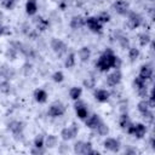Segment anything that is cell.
Here are the masks:
<instances>
[{
  "label": "cell",
  "instance_id": "obj_14",
  "mask_svg": "<svg viewBox=\"0 0 155 155\" xmlns=\"http://www.w3.org/2000/svg\"><path fill=\"white\" fill-rule=\"evenodd\" d=\"M101 121H102V120H101L99 115L92 114L91 116H87V117L85 119V125H86V127H88V128H91V130H96V127L99 125Z\"/></svg>",
  "mask_w": 155,
  "mask_h": 155
},
{
  "label": "cell",
  "instance_id": "obj_34",
  "mask_svg": "<svg viewBox=\"0 0 155 155\" xmlns=\"http://www.w3.org/2000/svg\"><path fill=\"white\" fill-rule=\"evenodd\" d=\"M97 19L103 24V23H108L109 21H110V15L108 13V12H101L98 16H97Z\"/></svg>",
  "mask_w": 155,
  "mask_h": 155
},
{
  "label": "cell",
  "instance_id": "obj_43",
  "mask_svg": "<svg viewBox=\"0 0 155 155\" xmlns=\"http://www.w3.org/2000/svg\"><path fill=\"white\" fill-rule=\"evenodd\" d=\"M30 153H31V154H44V149H42V148H36V147H34Z\"/></svg>",
  "mask_w": 155,
  "mask_h": 155
},
{
  "label": "cell",
  "instance_id": "obj_35",
  "mask_svg": "<svg viewBox=\"0 0 155 155\" xmlns=\"http://www.w3.org/2000/svg\"><path fill=\"white\" fill-rule=\"evenodd\" d=\"M82 149H84V142L82 140H78L74 144V153L75 154H82Z\"/></svg>",
  "mask_w": 155,
  "mask_h": 155
},
{
  "label": "cell",
  "instance_id": "obj_41",
  "mask_svg": "<svg viewBox=\"0 0 155 155\" xmlns=\"http://www.w3.org/2000/svg\"><path fill=\"white\" fill-rule=\"evenodd\" d=\"M15 2H16L15 0H4V2H2V4H4V6H5L6 8L11 10V8L15 6Z\"/></svg>",
  "mask_w": 155,
  "mask_h": 155
},
{
  "label": "cell",
  "instance_id": "obj_10",
  "mask_svg": "<svg viewBox=\"0 0 155 155\" xmlns=\"http://www.w3.org/2000/svg\"><path fill=\"white\" fill-rule=\"evenodd\" d=\"M74 108H75V113H76V115H78L79 119L85 120L88 116V109H87V107H86V104L84 102L76 99V103H75Z\"/></svg>",
  "mask_w": 155,
  "mask_h": 155
},
{
  "label": "cell",
  "instance_id": "obj_8",
  "mask_svg": "<svg viewBox=\"0 0 155 155\" xmlns=\"http://www.w3.org/2000/svg\"><path fill=\"white\" fill-rule=\"evenodd\" d=\"M85 24L92 33H101L103 29V24L97 19V17H87L85 19Z\"/></svg>",
  "mask_w": 155,
  "mask_h": 155
},
{
  "label": "cell",
  "instance_id": "obj_11",
  "mask_svg": "<svg viewBox=\"0 0 155 155\" xmlns=\"http://www.w3.org/2000/svg\"><path fill=\"white\" fill-rule=\"evenodd\" d=\"M103 145L107 150L109 151H113V153H117L120 150V140L116 139V138H107L104 142H103Z\"/></svg>",
  "mask_w": 155,
  "mask_h": 155
},
{
  "label": "cell",
  "instance_id": "obj_30",
  "mask_svg": "<svg viewBox=\"0 0 155 155\" xmlns=\"http://www.w3.org/2000/svg\"><path fill=\"white\" fill-rule=\"evenodd\" d=\"M139 57V50L136 47H130L128 48V58L131 62H134Z\"/></svg>",
  "mask_w": 155,
  "mask_h": 155
},
{
  "label": "cell",
  "instance_id": "obj_26",
  "mask_svg": "<svg viewBox=\"0 0 155 155\" xmlns=\"http://www.w3.org/2000/svg\"><path fill=\"white\" fill-rule=\"evenodd\" d=\"M45 145L47 148H54L57 145V137L54 134H48L45 139Z\"/></svg>",
  "mask_w": 155,
  "mask_h": 155
},
{
  "label": "cell",
  "instance_id": "obj_24",
  "mask_svg": "<svg viewBox=\"0 0 155 155\" xmlns=\"http://www.w3.org/2000/svg\"><path fill=\"white\" fill-rule=\"evenodd\" d=\"M81 93H82L81 87H76V86H75V87H71V88H70V91H69V97H70L71 99L76 101V99H80Z\"/></svg>",
  "mask_w": 155,
  "mask_h": 155
},
{
  "label": "cell",
  "instance_id": "obj_37",
  "mask_svg": "<svg viewBox=\"0 0 155 155\" xmlns=\"http://www.w3.org/2000/svg\"><path fill=\"white\" fill-rule=\"evenodd\" d=\"M52 80H53L54 82H62V81L64 80V75H63V73H62V71H56V73H53V75H52Z\"/></svg>",
  "mask_w": 155,
  "mask_h": 155
},
{
  "label": "cell",
  "instance_id": "obj_7",
  "mask_svg": "<svg viewBox=\"0 0 155 155\" xmlns=\"http://www.w3.org/2000/svg\"><path fill=\"white\" fill-rule=\"evenodd\" d=\"M113 10L117 13V15H121V16H125L130 11V4L127 0H116L114 4H113Z\"/></svg>",
  "mask_w": 155,
  "mask_h": 155
},
{
  "label": "cell",
  "instance_id": "obj_12",
  "mask_svg": "<svg viewBox=\"0 0 155 155\" xmlns=\"http://www.w3.org/2000/svg\"><path fill=\"white\" fill-rule=\"evenodd\" d=\"M121 78H122L121 71H120L119 69L114 70L113 73H110V74L107 76V84H108V86L113 87V86L119 85V84H120V81H121Z\"/></svg>",
  "mask_w": 155,
  "mask_h": 155
},
{
  "label": "cell",
  "instance_id": "obj_18",
  "mask_svg": "<svg viewBox=\"0 0 155 155\" xmlns=\"http://www.w3.org/2000/svg\"><path fill=\"white\" fill-rule=\"evenodd\" d=\"M38 11V1L36 0H27L25 2V12L29 16H34Z\"/></svg>",
  "mask_w": 155,
  "mask_h": 155
},
{
  "label": "cell",
  "instance_id": "obj_15",
  "mask_svg": "<svg viewBox=\"0 0 155 155\" xmlns=\"http://www.w3.org/2000/svg\"><path fill=\"white\" fill-rule=\"evenodd\" d=\"M139 78L144 79V80H150L151 76H153V68L150 64H143L140 67V70H139Z\"/></svg>",
  "mask_w": 155,
  "mask_h": 155
},
{
  "label": "cell",
  "instance_id": "obj_36",
  "mask_svg": "<svg viewBox=\"0 0 155 155\" xmlns=\"http://www.w3.org/2000/svg\"><path fill=\"white\" fill-rule=\"evenodd\" d=\"M22 70H23V74H24L25 76H29V75L33 73V65H31L30 63H25V64L23 65Z\"/></svg>",
  "mask_w": 155,
  "mask_h": 155
},
{
  "label": "cell",
  "instance_id": "obj_42",
  "mask_svg": "<svg viewBox=\"0 0 155 155\" xmlns=\"http://www.w3.org/2000/svg\"><path fill=\"white\" fill-rule=\"evenodd\" d=\"M148 103H149V107L153 109L154 107H155V101H154V96H153V93H150V96H149V101H148Z\"/></svg>",
  "mask_w": 155,
  "mask_h": 155
},
{
  "label": "cell",
  "instance_id": "obj_31",
  "mask_svg": "<svg viewBox=\"0 0 155 155\" xmlns=\"http://www.w3.org/2000/svg\"><path fill=\"white\" fill-rule=\"evenodd\" d=\"M44 145H45V137L42 134H36L34 138V147L44 148Z\"/></svg>",
  "mask_w": 155,
  "mask_h": 155
},
{
  "label": "cell",
  "instance_id": "obj_39",
  "mask_svg": "<svg viewBox=\"0 0 155 155\" xmlns=\"http://www.w3.org/2000/svg\"><path fill=\"white\" fill-rule=\"evenodd\" d=\"M91 149H92V143H91V142H84L82 155H88V153H90Z\"/></svg>",
  "mask_w": 155,
  "mask_h": 155
},
{
  "label": "cell",
  "instance_id": "obj_20",
  "mask_svg": "<svg viewBox=\"0 0 155 155\" xmlns=\"http://www.w3.org/2000/svg\"><path fill=\"white\" fill-rule=\"evenodd\" d=\"M91 57V50L88 46H82L80 50H79V58L82 63H86Z\"/></svg>",
  "mask_w": 155,
  "mask_h": 155
},
{
  "label": "cell",
  "instance_id": "obj_13",
  "mask_svg": "<svg viewBox=\"0 0 155 155\" xmlns=\"http://www.w3.org/2000/svg\"><path fill=\"white\" fill-rule=\"evenodd\" d=\"M7 128H8V131L12 132V134H21V133H23L24 124L22 121L13 120V121H11V122L7 124Z\"/></svg>",
  "mask_w": 155,
  "mask_h": 155
},
{
  "label": "cell",
  "instance_id": "obj_3",
  "mask_svg": "<svg viewBox=\"0 0 155 155\" xmlns=\"http://www.w3.org/2000/svg\"><path fill=\"white\" fill-rule=\"evenodd\" d=\"M64 113H65V105H64L62 102H53V103L50 105L48 110H47L48 116H52V117L62 116Z\"/></svg>",
  "mask_w": 155,
  "mask_h": 155
},
{
  "label": "cell",
  "instance_id": "obj_33",
  "mask_svg": "<svg viewBox=\"0 0 155 155\" xmlns=\"http://www.w3.org/2000/svg\"><path fill=\"white\" fill-rule=\"evenodd\" d=\"M0 91L2 93H10L11 91V85L8 82V80H4V81H0Z\"/></svg>",
  "mask_w": 155,
  "mask_h": 155
},
{
  "label": "cell",
  "instance_id": "obj_28",
  "mask_svg": "<svg viewBox=\"0 0 155 155\" xmlns=\"http://www.w3.org/2000/svg\"><path fill=\"white\" fill-rule=\"evenodd\" d=\"M137 109H138V111H139L140 114H143V113H145L147 110H149V109H151V108L149 107V103H148L147 99H142L140 102H138Z\"/></svg>",
  "mask_w": 155,
  "mask_h": 155
},
{
  "label": "cell",
  "instance_id": "obj_25",
  "mask_svg": "<svg viewBox=\"0 0 155 155\" xmlns=\"http://www.w3.org/2000/svg\"><path fill=\"white\" fill-rule=\"evenodd\" d=\"M96 131H97V133L99 136H107L109 133V127H108L107 124H104L103 121H101L99 125L96 127Z\"/></svg>",
  "mask_w": 155,
  "mask_h": 155
},
{
  "label": "cell",
  "instance_id": "obj_44",
  "mask_svg": "<svg viewBox=\"0 0 155 155\" xmlns=\"http://www.w3.org/2000/svg\"><path fill=\"white\" fill-rule=\"evenodd\" d=\"M5 34H8V30H7L6 27H2L0 24V35H5Z\"/></svg>",
  "mask_w": 155,
  "mask_h": 155
},
{
  "label": "cell",
  "instance_id": "obj_23",
  "mask_svg": "<svg viewBox=\"0 0 155 155\" xmlns=\"http://www.w3.org/2000/svg\"><path fill=\"white\" fill-rule=\"evenodd\" d=\"M75 65V53L74 52H69L65 57V61H64V67L70 69Z\"/></svg>",
  "mask_w": 155,
  "mask_h": 155
},
{
  "label": "cell",
  "instance_id": "obj_21",
  "mask_svg": "<svg viewBox=\"0 0 155 155\" xmlns=\"http://www.w3.org/2000/svg\"><path fill=\"white\" fill-rule=\"evenodd\" d=\"M34 99L38 103H45L47 101V93H46V91H44L41 88H36L34 91Z\"/></svg>",
  "mask_w": 155,
  "mask_h": 155
},
{
  "label": "cell",
  "instance_id": "obj_22",
  "mask_svg": "<svg viewBox=\"0 0 155 155\" xmlns=\"http://www.w3.org/2000/svg\"><path fill=\"white\" fill-rule=\"evenodd\" d=\"M131 124H132V122H131L130 116L127 115V113L121 114V116H120V119H119V125H120V127H121L122 130H127V127H128Z\"/></svg>",
  "mask_w": 155,
  "mask_h": 155
},
{
  "label": "cell",
  "instance_id": "obj_4",
  "mask_svg": "<svg viewBox=\"0 0 155 155\" xmlns=\"http://www.w3.org/2000/svg\"><path fill=\"white\" fill-rule=\"evenodd\" d=\"M133 86L134 88L137 90V93L140 98H145L148 96V87H147V84H145V80L137 76L134 78L133 80Z\"/></svg>",
  "mask_w": 155,
  "mask_h": 155
},
{
  "label": "cell",
  "instance_id": "obj_38",
  "mask_svg": "<svg viewBox=\"0 0 155 155\" xmlns=\"http://www.w3.org/2000/svg\"><path fill=\"white\" fill-rule=\"evenodd\" d=\"M142 115H143V117L145 119V121H148V122H150V124L154 121V114H153L151 109L147 110V111H145V113H143Z\"/></svg>",
  "mask_w": 155,
  "mask_h": 155
},
{
  "label": "cell",
  "instance_id": "obj_16",
  "mask_svg": "<svg viewBox=\"0 0 155 155\" xmlns=\"http://www.w3.org/2000/svg\"><path fill=\"white\" fill-rule=\"evenodd\" d=\"M70 28L71 29H74V30H76V29H80L81 27H84L85 25V18L82 17V16H80V15H78V16H74V17H71V19H70Z\"/></svg>",
  "mask_w": 155,
  "mask_h": 155
},
{
  "label": "cell",
  "instance_id": "obj_27",
  "mask_svg": "<svg viewBox=\"0 0 155 155\" xmlns=\"http://www.w3.org/2000/svg\"><path fill=\"white\" fill-rule=\"evenodd\" d=\"M138 40H139L140 46H147L151 41V38H150V35L148 33H142V34L138 35Z\"/></svg>",
  "mask_w": 155,
  "mask_h": 155
},
{
  "label": "cell",
  "instance_id": "obj_1",
  "mask_svg": "<svg viewBox=\"0 0 155 155\" xmlns=\"http://www.w3.org/2000/svg\"><path fill=\"white\" fill-rule=\"evenodd\" d=\"M120 59L119 57L113 52L111 48H107L96 62V68L99 71H108L111 68H119L120 67Z\"/></svg>",
  "mask_w": 155,
  "mask_h": 155
},
{
  "label": "cell",
  "instance_id": "obj_47",
  "mask_svg": "<svg viewBox=\"0 0 155 155\" xmlns=\"http://www.w3.org/2000/svg\"><path fill=\"white\" fill-rule=\"evenodd\" d=\"M150 1H154V0H150Z\"/></svg>",
  "mask_w": 155,
  "mask_h": 155
},
{
  "label": "cell",
  "instance_id": "obj_2",
  "mask_svg": "<svg viewBox=\"0 0 155 155\" xmlns=\"http://www.w3.org/2000/svg\"><path fill=\"white\" fill-rule=\"evenodd\" d=\"M127 133L134 136L136 138H143L147 133V126L144 124H131L128 127H127Z\"/></svg>",
  "mask_w": 155,
  "mask_h": 155
},
{
  "label": "cell",
  "instance_id": "obj_17",
  "mask_svg": "<svg viewBox=\"0 0 155 155\" xmlns=\"http://www.w3.org/2000/svg\"><path fill=\"white\" fill-rule=\"evenodd\" d=\"M109 97H110L109 91H107V90H104V88H99V90H97V91L94 92V98H96L98 102H101V103L108 102Z\"/></svg>",
  "mask_w": 155,
  "mask_h": 155
},
{
  "label": "cell",
  "instance_id": "obj_29",
  "mask_svg": "<svg viewBox=\"0 0 155 155\" xmlns=\"http://www.w3.org/2000/svg\"><path fill=\"white\" fill-rule=\"evenodd\" d=\"M117 42H119V45H120L124 50L130 48V40H128L127 36H125V35H119V36H117Z\"/></svg>",
  "mask_w": 155,
  "mask_h": 155
},
{
  "label": "cell",
  "instance_id": "obj_45",
  "mask_svg": "<svg viewBox=\"0 0 155 155\" xmlns=\"http://www.w3.org/2000/svg\"><path fill=\"white\" fill-rule=\"evenodd\" d=\"M88 155H99V151H97V150H93V149H91V150H90V153H88Z\"/></svg>",
  "mask_w": 155,
  "mask_h": 155
},
{
  "label": "cell",
  "instance_id": "obj_6",
  "mask_svg": "<svg viewBox=\"0 0 155 155\" xmlns=\"http://www.w3.org/2000/svg\"><path fill=\"white\" fill-rule=\"evenodd\" d=\"M78 132H79L78 125L76 124H71L69 127H65V128H63L61 131V137H62L63 140H70V139L76 137Z\"/></svg>",
  "mask_w": 155,
  "mask_h": 155
},
{
  "label": "cell",
  "instance_id": "obj_5",
  "mask_svg": "<svg viewBox=\"0 0 155 155\" xmlns=\"http://www.w3.org/2000/svg\"><path fill=\"white\" fill-rule=\"evenodd\" d=\"M51 48L52 51L58 56V57H62L65 52H67V45L61 40V39H57V38H53L51 40Z\"/></svg>",
  "mask_w": 155,
  "mask_h": 155
},
{
  "label": "cell",
  "instance_id": "obj_9",
  "mask_svg": "<svg viewBox=\"0 0 155 155\" xmlns=\"http://www.w3.org/2000/svg\"><path fill=\"white\" fill-rule=\"evenodd\" d=\"M143 23V18L137 12H128V19H127V27L130 29H136Z\"/></svg>",
  "mask_w": 155,
  "mask_h": 155
},
{
  "label": "cell",
  "instance_id": "obj_32",
  "mask_svg": "<svg viewBox=\"0 0 155 155\" xmlns=\"http://www.w3.org/2000/svg\"><path fill=\"white\" fill-rule=\"evenodd\" d=\"M17 52H18V51H17L15 47H12V46H11V47H8V48H7V51L5 52V56H6L8 59L15 61V59L17 58Z\"/></svg>",
  "mask_w": 155,
  "mask_h": 155
},
{
  "label": "cell",
  "instance_id": "obj_19",
  "mask_svg": "<svg viewBox=\"0 0 155 155\" xmlns=\"http://www.w3.org/2000/svg\"><path fill=\"white\" fill-rule=\"evenodd\" d=\"M34 23H35V25H36L38 30H40V31H44V30H46V29H47V27L50 25L48 21H47V19H44L41 16H39V17H35V18H34Z\"/></svg>",
  "mask_w": 155,
  "mask_h": 155
},
{
  "label": "cell",
  "instance_id": "obj_40",
  "mask_svg": "<svg viewBox=\"0 0 155 155\" xmlns=\"http://www.w3.org/2000/svg\"><path fill=\"white\" fill-rule=\"evenodd\" d=\"M84 85H85L87 88H92V87L94 86V80H93V79H90V78H87V79L84 81Z\"/></svg>",
  "mask_w": 155,
  "mask_h": 155
},
{
  "label": "cell",
  "instance_id": "obj_46",
  "mask_svg": "<svg viewBox=\"0 0 155 155\" xmlns=\"http://www.w3.org/2000/svg\"><path fill=\"white\" fill-rule=\"evenodd\" d=\"M2 17H4V15H2V12H0V24H1V21H2Z\"/></svg>",
  "mask_w": 155,
  "mask_h": 155
},
{
  "label": "cell",
  "instance_id": "obj_48",
  "mask_svg": "<svg viewBox=\"0 0 155 155\" xmlns=\"http://www.w3.org/2000/svg\"><path fill=\"white\" fill-rule=\"evenodd\" d=\"M15 1H17V0H15Z\"/></svg>",
  "mask_w": 155,
  "mask_h": 155
}]
</instances>
